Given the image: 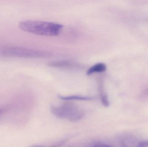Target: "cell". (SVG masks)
<instances>
[{
    "label": "cell",
    "instance_id": "1",
    "mask_svg": "<svg viewBox=\"0 0 148 147\" xmlns=\"http://www.w3.org/2000/svg\"><path fill=\"white\" fill-rule=\"evenodd\" d=\"M19 27L23 31L38 35L55 36L59 35L63 26L61 24L42 21L21 22Z\"/></svg>",
    "mask_w": 148,
    "mask_h": 147
},
{
    "label": "cell",
    "instance_id": "2",
    "mask_svg": "<svg viewBox=\"0 0 148 147\" xmlns=\"http://www.w3.org/2000/svg\"><path fill=\"white\" fill-rule=\"evenodd\" d=\"M52 56V54L48 52L36 51L17 46H0V56L2 57L26 58H50Z\"/></svg>",
    "mask_w": 148,
    "mask_h": 147
},
{
    "label": "cell",
    "instance_id": "3",
    "mask_svg": "<svg viewBox=\"0 0 148 147\" xmlns=\"http://www.w3.org/2000/svg\"><path fill=\"white\" fill-rule=\"evenodd\" d=\"M51 110L52 114L57 118L70 121H77L84 116L83 111L73 104L65 103L59 106H53Z\"/></svg>",
    "mask_w": 148,
    "mask_h": 147
},
{
    "label": "cell",
    "instance_id": "4",
    "mask_svg": "<svg viewBox=\"0 0 148 147\" xmlns=\"http://www.w3.org/2000/svg\"><path fill=\"white\" fill-rule=\"evenodd\" d=\"M49 65L52 67L59 68H66V69H73L77 68L79 66L73 62L65 60L53 61L49 64Z\"/></svg>",
    "mask_w": 148,
    "mask_h": 147
},
{
    "label": "cell",
    "instance_id": "5",
    "mask_svg": "<svg viewBox=\"0 0 148 147\" xmlns=\"http://www.w3.org/2000/svg\"><path fill=\"white\" fill-rule=\"evenodd\" d=\"M98 89H99L100 98H101L102 104L104 107H109L110 105L109 101L108 96L104 90L103 82L102 80H100L99 81Z\"/></svg>",
    "mask_w": 148,
    "mask_h": 147
},
{
    "label": "cell",
    "instance_id": "6",
    "mask_svg": "<svg viewBox=\"0 0 148 147\" xmlns=\"http://www.w3.org/2000/svg\"><path fill=\"white\" fill-rule=\"evenodd\" d=\"M107 66L103 63H99L90 67L87 71V74L91 75L95 73L102 72L106 71Z\"/></svg>",
    "mask_w": 148,
    "mask_h": 147
},
{
    "label": "cell",
    "instance_id": "7",
    "mask_svg": "<svg viewBox=\"0 0 148 147\" xmlns=\"http://www.w3.org/2000/svg\"><path fill=\"white\" fill-rule=\"evenodd\" d=\"M60 98L62 100L65 101H91L94 99V98L90 97L82 96H60Z\"/></svg>",
    "mask_w": 148,
    "mask_h": 147
},
{
    "label": "cell",
    "instance_id": "8",
    "mask_svg": "<svg viewBox=\"0 0 148 147\" xmlns=\"http://www.w3.org/2000/svg\"><path fill=\"white\" fill-rule=\"evenodd\" d=\"M91 146L93 147H110L111 146L108 144V143H105L103 142H96L92 143Z\"/></svg>",
    "mask_w": 148,
    "mask_h": 147
},
{
    "label": "cell",
    "instance_id": "9",
    "mask_svg": "<svg viewBox=\"0 0 148 147\" xmlns=\"http://www.w3.org/2000/svg\"><path fill=\"white\" fill-rule=\"evenodd\" d=\"M138 146L139 147H148V141L141 142L139 143Z\"/></svg>",
    "mask_w": 148,
    "mask_h": 147
},
{
    "label": "cell",
    "instance_id": "10",
    "mask_svg": "<svg viewBox=\"0 0 148 147\" xmlns=\"http://www.w3.org/2000/svg\"><path fill=\"white\" fill-rule=\"evenodd\" d=\"M3 112V110H2L0 109V114H2V113Z\"/></svg>",
    "mask_w": 148,
    "mask_h": 147
}]
</instances>
